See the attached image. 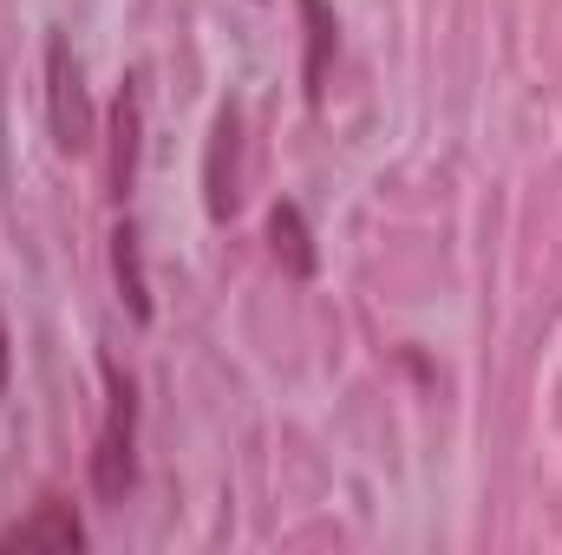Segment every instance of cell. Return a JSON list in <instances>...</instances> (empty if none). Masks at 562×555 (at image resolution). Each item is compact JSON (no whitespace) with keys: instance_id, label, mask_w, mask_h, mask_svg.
Masks as SVG:
<instances>
[{"instance_id":"obj_7","label":"cell","mask_w":562,"mask_h":555,"mask_svg":"<svg viewBox=\"0 0 562 555\" xmlns=\"http://www.w3.org/2000/svg\"><path fill=\"white\" fill-rule=\"evenodd\" d=\"M301 20H307V99L321 105L327 92V59L340 46V26H334V7L327 0H301Z\"/></svg>"},{"instance_id":"obj_5","label":"cell","mask_w":562,"mask_h":555,"mask_svg":"<svg viewBox=\"0 0 562 555\" xmlns=\"http://www.w3.org/2000/svg\"><path fill=\"white\" fill-rule=\"evenodd\" d=\"M236 144H243V118H236V105H223L216 132H210V163H203V196H210L216 223H229V209H236Z\"/></svg>"},{"instance_id":"obj_2","label":"cell","mask_w":562,"mask_h":555,"mask_svg":"<svg viewBox=\"0 0 562 555\" xmlns=\"http://www.w3.org/2000/svg\"><path fill=\"white\" fill-rule=\"evenodd\" d=\"M46 125L66 157L92 150V92H86V66L66 33H46Z\"/></svg>"},{"instance_id":"obj_1","label":"cell","mask_w":562,"mask_h":555,"mask_svg":"<svg viewBox=\"0 0 562 555\" xmlns=\"http://www.w3.org/2000/svg\"><path fill=\"white\" fill-rule=\"evenodd\" d=\"M99 380H105V418L92 438V490L99 503H125V490L138 484V386L112 353H99Z\"/></svg>"},{"instance_id":"obj_8","label":"cell","mask_w":562,"mask_h":555,"mask_svg":"<svg viewBox=\"0 0 562 555\" xmlns=\"http://www.w3.org/2000/svg\"><path fill=\"white\" fill-rule=\"evenodd\" d=\"M112 275L125 287V301H132V314H150V287H144V262H138V229L132 223H119L112 229Z\"/></svg>"},{"instance_id":"obj_9","label":"cell","mask_w":562,"mask_h":555,"mask_svg":"<svg viewBox=\"0 0 562 555\" xmlns=\"http://www.w3.org/2000/svg\"><path fill=\"white\" fill-rule=\"evenodd\" d=\"M7 373H13V340H7V320H0V393H7Z\"/></svg>"},{"instance_id":"obj_3","label":"cell","mask_w":562,"mask_h":555,"mask_svg":"<svg viewBox=\"0 0 562 555\" xmlns=\"http://www.w3.org/2000/svg\"><path fill=\"white\" fill-rule=\"evenodd\" d=\"M0 550H86V523H79V510L66 503V497H40L33 503V517H20V523H7L0 530Z\"/></svg>"},{"instance_id":"obj_4","label":"cell","mask_w":562,"mask_h":555,"mask_svg":"<svg viewBox=\"0 0 562 555\" xmlns=\"http://www.w3.org/2000/svg\"><path fill=\"white\" fill-rule=\"evenodd\" d=\"M138 144H144V86L125 79L119 86V105H112V163H105L112 203H125L132 183H138Z\"/></svg>"},{"instance_id":"obj_6","label":"cell","mask_w":562,"mask_h":555,"mask_svg":"<svg viewBox=\"0 0 562 555\" xmlns=\"http://www.w3.org/2000/svg\"><path fill=\"white\" fill-rule=\"evenodd\" d=\"M269 249H276V262L294 281L314 275V236H307V216H301L294 203H276V209H269Z\"/></svg>"}]
</instances>
